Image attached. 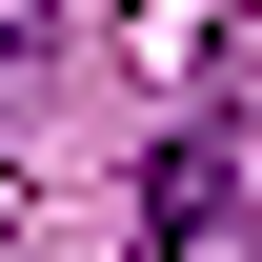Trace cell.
<instances>
[{"mask_svg": "<svg viewBox=\"0 0 262 262\" xmlns=\"http://www.w3.org/2000/svg\"><path fill=\"white\" fill-rule=\"evenodd\" d=\"M222 222H242V141H162V162H141V262H222Z\"/></svg>", "mask_w": 262, "mask_h": 262, "instance_id": "cell-1", "label": "cell"}]
</instances>
